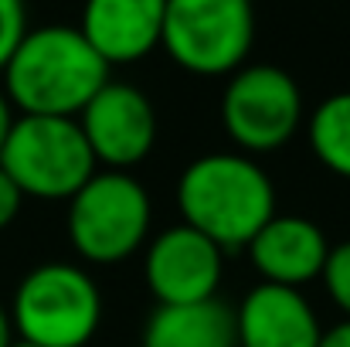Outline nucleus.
Returning a JSON list of instances; mask_svg holds the SVG:
<instances>
[{
  "mask_svg": "<svg viewBox=\"0 0 350 347\" xmlns=\"http://www.w3.org/2000/svg\"><path fill=\"white\" fill-rule=\"evenodd\" d=\"M106 82L109 62L68 24L27 31L3 65V92L24 116H79Z\"/></svg>",
  "mask_w": 350,
  "mask_h": 347,
  "instance_id": "obj_1",
  "label": "nucleus"
},
{
  "mask_svg": "<svg viewBox=\"0 0 350 347\" xmlns=\"http://www.w3.org/2000/svg\"><path fill=\"white\" fill-rule=\"evenodd\" d=\"M177 211L184 225L234 252L275 215V184L255 157L204 153L177 181Z\"/></svg>",
  "mask_w": 350,
  "mask_h": 347,
  "instance_id": "obj_2",
  "label": "nucleus"
},
{
  "mask_svg": "<svg viewBox=\"0 0 350 347\" xmlns=\"http://www.w3.org/2000/svg\"><path fill=\"white\" fill-rule=\"evenodd\" d=\"M10 324L38 347H85L103 324V293L75 262H41L14 290Z\"/></svg>",
  "mask_w": 350,
  "mask_h": 347,
  "instance_id": "obj_3",
  "label": "nucleus"
},
{
  "mask_svg": "<svg viewBox=\"0 0 350 347\" xmlns=\"http://www.w3.org/2000/svg\"><path fill=\"white\" fill-rule=\"evenodd\" d=\"M0 167L24 198L68 201L96 170V157L75 116H17L0 150Z\"/></svg>",
  "mask_w": 350,
  "mask_h": 347,
  "instance_id": "obj_4",
  "label": "nucleus"
},
{
  "mask_svg": "<svg viewBox=\"0 0 350 347\" xmlns=\"http://www.w3.org/2000/svg\"><path fill=\"white\" fill-rule=\"evenodd\" d=\"M153 205L129 170H96L68 198L72 248L96 266H113L139 252L150 238Z\"/></svg>",
  "mask_w": 350,
  "mask_h": 347,
  "instance_id": "obj_5",
  "label": "nucleus"
},
{
  "mask_svg": "<svg viewBox=\"0 0 350 347\" xmlns=\"http://www.w3.org/2000/svg\"><path fill=\"white\" fill-rule=\"evenodd\" d=\"M255 41L252 0H167L160 48L191 75H232Z\"/></svg>",
  "mask_w": 350,
  "mask_h": 347,
  "instance_id": "obj_6",
  "label": "nucleus"
},
{
  "mask_svg": "<svg viewBox=\"0 0 350 347\" xmlns=\"http://www.w3.org/2000/svg\"><path fill=\"white\" fill-rule=\"evenodd\" d=\"M303 123V92L279 65H241L221 92V126L241 153L286 146Z\"/></svg>",
  "mask_w": 350,
  "mask_h": 347,
  "instance_id": "obj_7",
  "label": "nucleus"
},
{
  "mask_svg": "<svg viewBox=\"0 0 350 347\" xmlns=\"http://www.w3.org/2000/svg\"><path fill=\"white\" fill-rule=\"evenodd\" d=\"M75 119L106 170H133L157 146V110L129 82L109 79Z\"/></svg>",
  "mask_w": 350,
  "mask_h": 347,
  "instance_id": "obj_8",
  "label": "nucleus"
},
{
  "mask_svg": "<svg viewBox=\"0 0 350 347\" xmlns=\"http://www.w3.org/2000/svg\"><path fill=\"white\" fill-rule=\"evenodd\" d=\"M225 248L191 225H170L150 245L143 259V279L157 303H198L211 300L221 286Z\"/></svg>",
  "mask_w": 350,
  "mask_h": 347,
  "instance_id": "obj_9",
  "label": "nucleus"
},
{
  "mask_svg": "<svg viewBox=\"0 0 350 347\" xmlns=\"http://www.w3.org/2000/svg\"><path fill=\"white\" fill-rule=\"evenodd\" d=\"M245 248L262 283L293 286V290H303L306 283L320 279L330 255L327 231L313 218L279 215V211L255 231V238Z\"/></svg>",
  "mask_w": 350,
  "mask_h": 347,
  "instance_id": "obj_10",
  "label": "nucleus"
},
{
  "mask_svg": "<svg viewBox=\"0 0 350 347\" xmlns=\"http://www.w3.org/2000/svg\"><path fill=\"white\" fill-rule=\"evenodd\" d=\"M234 334L238 347H317L323 327L299 290L258 283L234 313Z\"/></svg>",
  "mask_w": 350,
  "mask_h": 347,
  "instance_id": "obj_11",
  "label": "nucleus"
},
{
  "mask_svg": "<svg viewBox=\"0 0 350 347\" xmlns=\"http://www.w3.org/2000/svg\"><path fill=\"white\" fill-rule=\"evenodd\" d=\"M167 0H85L79 31L113 65H129L160 48Z\"/></svg>",
  "mask_w": 350,
  "mask_h": 347,
  "instance_id": "obj_12",
  "label": "nucleus"
},
{
  "mask_svg": "<svg viewBox=\"0 0 350 347\" xmlns=\"http://www.w3.org/2000/svg\"><path fill=\"white\" fill-rule=\"evenodd\" d=\"M143 347H238L234 310L218 296L198 303H157Z\"/></svg>",
  "mask_w": 350,
  "mask_h": 347,
  "instance_id": "obj_13",
  "label": "nucleus"
},
{
  "mask_svg": "<svg viewBox=\"0 0 350 347\" xmlns=\"http://www.w3.org/2000/svg\"><path fill=\"white\" fill-rule=\"evenodd\" d=\"M306 136H310L313 157L337 177L350 181V92L327 96L317 106V113L310 116Z\"/></svg>",
  "mask_w": 350,
  "mask_h": 347,
  "instance_id": "obj_14",
  "label": "nucleus"
},
{
  "mask_svg": "<svg viewBox=\"0 0 350 347\" xmlns=\"http://www.w3.org/2000/svg\"><path fill=\"white\" fill-rule=\"evenodd\" d=\"M334 307L350 317V238L340 242V245H330V255H327V266L320 272Z\"/></svg>",
  "mask_w": 350,
  "mask_h": 347,
  "instance_id": "obj_15",
  "label": "nucleus"
},
{
  "mask_svg": "<svg viewBox=\"0 0 350 347\" xmlns=\"http://www.w3.org/2000/svg\"><path fill=\"white\" fill-rule=\"evenodd\" d=\"M24 34H27L24 0H0V72H3L7 58L14 55V48L21 44Z\"/></svg>",
  "mask_w": 350,
  "mask_h": 347,
  "instance_id": "obj_16",
  "label": "nucleus"
},
{
  "mask_svg": "<svg viewBox=\"0 0 350 347\" xmlns=\"http://www.w3.org/2000/svg\"><path fill=\"white\" fill-rule=\"evenodd\" d=\"M21 205H24V194L21 188L10 181V174L0 167V231L7 229L17 215H21Z\"/></svg>",
  "mask_w": 350,
  "mask_h": 347,
  "instance_id": "obj_17",
  "label": "nucleus"
},
{
  "mask_svg": "<svg viewBox=\"0 0 350 347\" xmlns=\"http://www.w3.org/2000/svg\"><path fill=\"white\" fill-rule=\"evenodd\" d=\"M317 347H350V317H344V320L334 324V327H327V331L320 334V344Z\"/></svg>",
  "mask_w": 350,
  "mask_h": 347,
  "instance_id": "obj_18",
  "label": "nucleus"
},
{
  "mask_svg": "<svg viewBox=\"0 0 350 347\" xmlns=\"http://www.w3.org/2000/svg\"><path fill=\"white\" fill-rule=\"evenodd\" d=\"M14 106H10V99H7V92L0 89V150H3V143H7V133H10V126H14Z\"/></svg>",
  "mask_w": 350,
  "mask_h": 347,
  "instance_id": "obj_19",
  "label": "nucleus"
},
{
  "mask_svg": "<svg viewBox=\"0 0 350 347\" xmlns=\"http://www.w3.org/2000/svg\"><path fill=\"white\" fill-rule=\"evenodd\" d=\"M14 341V324H10V313L0 307V347H10Z\"/></svg>",
  "mask_w": 350,
  "mask_h": 347,
  "instance_id": "obj_20",
  "label": "nucleus"
},
{
  "mask_svg": "<svg viewBox=\"0 0 350 347\" xmlns=\"http://www.w3.org/2000/svg\"><path fill=\"white\" fill-rule=\"evenodd\" d=\"M10 347H38V344H31V341H21V337H17V341H10Z\"/></svg>",
  "mask_w": 350,
  "mask_h": 347,
  "instance_id": "obj_21",
  "label": "nucleus"
}]
</instances>
